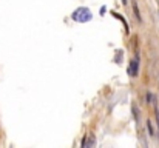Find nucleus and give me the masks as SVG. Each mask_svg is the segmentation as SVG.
Segmentation results:
<instances>
[{
    "label": "nucleus",
    "instance_id": "f257e3e1",
    "mask_svg": "<svg viewBox=\"0 0 159 148\" xmlns=\"http://www.w3.org/2000/svg\"><path fill=\"white\" fill-rule=\"evenodd\" d=\"M73 20L80 22V23L91 20V12H90V9H88V8H84V6H82V8H77V9L73 12Z\"/></svg>",
    "mask_w": 159,
    "mask_h": 148
},
{
    "label": "nucleus",
    "instance_id": "f03ea898",
    "mask_svg": "<svg viewBox=\"0 0 159 148\" xmlns=\"http://www.w3.org/2000/svg\"><path fill=\"white\" fill-rule=\"evenodd\" d=\"M128 73H130V76H133V77H136V76L139 74V59H138V57L131 60L130 68H128Z\"/></svg>",
    "mask_w": 159,
    "mask_h": 148
},
{
    "label": "nucleus",
    "instance_id": "7ed1b4c3",
    "mask_svg": "<svg viewBox=\"0 0 159 148\" xmlns=\"http://www.w3.org/2000/svg\"><path fill=\"white\" fill-rule=\"evenodd\" d=\"M134 14H136V17H138L139 20H142V19H141V14H139V9H138V5H136V3H134Z\"/></svg>",
    "mask_w": 159,
    "mask_h": 148
},
{
    "label": "nucleus",
    "instance_id": "20e7f679",
    "mask_svg": "<svg viewBox=\"0 0 159 148\" xmlns=\"http://www.w3.org/2000/svg\"><path fill=\"white\" fill-rule=\"evenodd\" d=\"M122 3H124V5H125V3H127V0H122Z\"/></svg>",
    "mask_w": 159,
    "mask_h": 148
}]
</instances>
